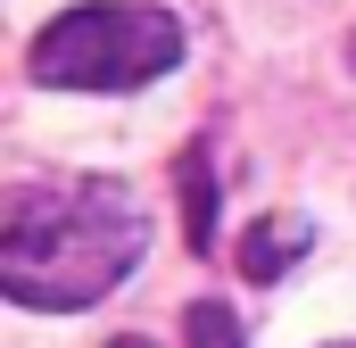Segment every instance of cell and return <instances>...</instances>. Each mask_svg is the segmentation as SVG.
<instances>
[{
  "label": "cell",
  "mask_w": 356,
  "mask_h": 348,
  "mask_svg": "<svg viewBox=\"0 0 356 348\" xmlns=\"http://www.w3.org/2000/svg\"><path fill=\"white\" fill-rule=\"evenodd\" d=\"M307 249H315V224H307V216H257V224L241 232V274H249V282H282Z\"/></svg>",
  "instance_id": "3"
},
{
  "label": "cell",
  "mask_w": 356,
  "mask_h": 348,
  "mask_svg": "<svg viewBox=\"0 0 356 348\" xmlns=\"http://www.w3.org/2000/svg\"><path fill=\"white\" fill-rule=\"evenodd\" d=\"M25 67L50 91H141L182 67V25L158 0H83L33 33Z\"/></svg>",
  "instance_id": "2"
},
{
  "label": "cell",
  "mask_w": 356,
  "mask_h": 348,
  "mask_svg": "<svg viewBox=\"0 0 356 348\" xmlns=\"http://www.w3.org/2000/svg\"><path fill=\"white\" fill-rule=\"evenodd\" d=\"M108 348H149V340H108Z\"/></svg>",
  "instance_id": "6"
},
{
  "label": "cell",
  "mask_w": 356,
  "mask_h": 348,
  "mask_svg": "<svg viewBox=\"0 0 356 348\" xmlns=\"http://www.w3.org/2000/svg\"><path fill=\"white\" fill-rule=\"evenodd\" d=\"M149 249V216L124 182H42L8 199L0 224V290L17 307H91L108 299Z\"/></svg>",
  "instance_id": "1"
},
{
  "label": "cell",
  "mask_w": 356,
  "mask_h": 348,
  "mask_svg": "<svg viewBox=\"0 0 356 348\" xmlns=\"http://www.w3.org/2000/svg\"><path fill=\"white\" fill-rule=\"evenodd\" d=\"M348 348H356V340H348Z\"/></svg>",
  "instance_id": "7"
},
{
  "label": "cell",
  "mask_w": 356,
  "mask_h": 348,
  "mask_svg": "<svg viewBox=\"0 0 356 348\" xmlns=\"http://www.w3.org/2000/svg\"><path fill=\"white\" fill-rule=\"evenodd\" d=\"M182 232H191V249L207 258V241H216V182H207L199 158L182 166Z\"/></svg>",
  "instance_id": "4"
},
{
  "label": "cell",
  "mask_w": 356,
  "mask_h": 348,
  "mask_svg": "<svg viewBox=\"0 0 356 348\" xmlns=\"http://www.w3.org/2000/svg\"><path fill=\"white\" fill-rule=\"evenodd\" d=\"M182 348H249V340H241V324H232L224 299H199V307L182 315Z\"/></svg>",
  "instance_id": "5"
}]
</instances>
